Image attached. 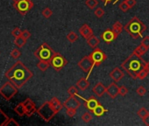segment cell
Returning <instances> with one entry per match:
<instances>
[{
    "label": "cell",
    "mask_w": 149,
    "mask_h": 126,
    "mask_svg": "<svg viewBox=\"0 0 149 126\" xmlns=\"http://www.w3.org/2000/svg\"><path fill=\"white\" fill-rule=\"evenodd\" d=\"M123 29H124V26H123V25H122L119 21L115 22L114 25L112 26V31L115 33V34H116L117 36H118V35L122 33Z\"/></svg>",
    "instance_id": "603a6c76"
},
{
    "label": "cell",
    "mask_w": 149,
    "mask_h": 126,
    "mask_svg": "<svg viewBox=\"0 0 149 126\" xmlns=\"http://www.w3.org/2000/svg\"><path fill=\"white\" fill-rule=\"evenodd\" d=\"M13 3H17V2L20 1V0H13Z\"/></svg>",
    "instance_id": "681fc988"
},
{
    "label": "cell",
    "mask_w": 149,
    "mask_h": 126,
    "mask_svg": "<svg viewBox=\"0 0 149 126\" xmlns=\"http://www.w3.org/2000/svg\"><path fill=\"white\" fill-rule=\"evenodd\" d=\"M102 1L104 2V6H107L108 4H110V3H111V1H113V0H102Z\"/></svg>",
    "instance_id": "c3c4849f"
},
{
    "label": "cell",
    "mask_w": 149,
    "mask_h": 126,
    "mask_svg": "<svg viewBox=\"0 0 149 126\" xmlns=\"http://www.w3.org/2000/svg\"><path fill=\"white\" fill-rule=\"evenodd\" d=\"M14 43H15V45L18 47H22L26 43V39L25 38H23L22 36H19V37H16L15 38Z\"/></svg>",
    "instance_id": "83f0119b"
},
{
    "label": "cell",
    "mask_w": 149,
    "mask_h": 126,
    "mask_svg": "<svg viewBox=\"0 0 149 126\" xmlns=\"http://www.w3.org/2000/svg\"><path fill=\"white\" fill-rule=\"evenodd\" d=\"M60 110L57 109L50 101L44 102L38 109V115L46 122H49Z\"/></svg>",
    "instance_id": "277c9868"
},
{
    "label": "cell",
    "mask_w": 149,
    "mask_h": 126,
    "mask_svg": "<svg viewBox=\"0 0 149 126\" xmlns=\"http://www.w3.org/2000/svg\"><path fill=\"white\" fill-rule=\"evenodd\" d=\"M91 119H92V116H91V113H89V112H85V113H84L83 116H82V120H83L85 123H90V122L91 121Z\"/></svg>",
    "instance_id": "1f68e13d"
},
{
    "label": "cell",
    "mask_w": 149,
    "mask_h": 126,
    "mask_svg": "<svg viewBox=\"0 0 149 126\" xmlns=\"http://www.w3.org/2000/svg\"><path fill=\"white\" fill-rule=\"evenodd\" d=\"M118 8H119L123 12H126L129 9H131V8L129 7V6L126 4V2H125V1L122 2V3L118 6Z\"/></svg>",
    "instance_id": "8d00e7d4"
},
{
    "label": "cell",
    "mask_w": 149,
    "mask_h": 126,
    "mask_svg": "<svg viewBox=\"0 0 149 126\" xmlns=\"http://www.w3.org/2000/svg\"><path fill=\"white\" fill-rule=\"evenodd\" d=\"M13 6L21 15H25L33 7V3L31 0H20L17 3H13Z\"/></svg>",
    "instance_id": "9c48e42d"
},
{
    "label": "cell",
    "mask_w": 149,
    "mask_h": 126,
    "mask_svg": "<svg viewBox=\"0 0 149 126\" xmlns=\"http://www.w3.org/2000/svg\"><path fill=\"white\" fill-rule=\"evenodd\" d=\"M118 1H119V0H116V1H115V2H114V3H113V4H114V5H115V4H116V3H118Z\"/></svg>",
    "instance_id": "f907efd6"
},
{
    "label": "cell",
    "mask_w": 149,
    "mask_h": 126,
    "mask_svg": "<svg viewBox=\"0 0 149 126\" xmlns=\"http://www.w3.org/2000/svg\"><path fill=\"white\" fill-rule=\"evenodd\" d=\"M14 111L18 114V116H26V108H25V105L22 102H19L15 108H14Z\"/></svg>",
    "instance_id": "7402d4cb"
},
{
    "label": "cell",
    "mask_w": 149,
    "mask_h": 126,
    "mask_svg": "<svg viewBox=\"0 0 149 126\" xmlns=\"http://www.w3.org/2000/svg\"><path fill=\"white\" fill-rule=\"evenodd\" d=\"M146 61L142 57H138L133 53L125 59V60L121 64V68L127 72V74L132 78L137 79V73L144 67Z\"/></svg>",
    "instance_id": "7a4b0ae2"
},
{
    "label": "cell",
    "mask_w": 149,
    "mask_h": 126,
    "mask_svg": "<svg viewBox=\"0 0 149 126\" xmlns=\"http://www.w3.org/2000/svg\"><path fill=\"white\" fill-rule=\"evenodd\" d=\"M106 111V109L101 105V104H97V107L92 110V112L94 113V115L95 116H102L104 114V112Z\"/></svg>",
    "instance_id": "d4e9b609"
},
{
    "label": "cell",
    "mask_w": 149,
    "mask_h": 126,
    "mask_svg": "<svg viewBox=\"0 0 149 126\" xmlns=\"http://www.w3.org/2000/svg\"><path fill=\"white\" fill-rule=\"evenodd\" d=\"M94 14L96 15V17H97V18L101 19V18L104 15V9H103V8L98 7V8H97V9H96V11L94 12Z\"/></svg>",
    "instance_id": "e575fe53"
},
{
    "label": "cell",
    "mask_w": 149,
    "mask_h": 126,
    "mask_svg": "<svg viewBox=\"0 0 149 126\" xmlns=\"http://www.w3.org/2000/svg\"><path fill=\"white\" fill-rule=\"evenodd\" d=\"M21 33H22V31L19 28H15L12 32V34H13V36H14L16 38V37H19V36H21Z\"/></svg>",
    "instance_id": "b9f144b4"
},
{
    "label": "cell",
    "mask_w": 149,
    "mask_h": 126,
    "mask_svg": "<svg viewBox=\"0 0 149 126\" xmlns=\"http://www.w3.org/2000/svg\"><path fill=\"white\" fill-rule=\"evenodd\" d=\"M101 38L104 42H106L107 44H110L112 41H114L118 38V36L115 34V33L112 30L107 29L101 34Z\"/></svg>",
    "instance_id": "4fadbf2b"
},
{
    "label": "cell",
    "mask_w": 149,
    "mask_h": 126,
    "mask_svg": "<svg viewBox=\"0 0 149 126\" xmlns=\"http://www.w3.org/2000/svg\"><path fill=\"white\" fill-rule=\"evenodd\" d=\"M144 69H145L146 71H148V72H149V61L145 63V65H144Z\"/></svg>",
    "instance_id": "7dc6e473"
},
{
    "label": "cell",
    "mask_w": 149,
    "mask_h": 126,
    "mask_svg": "<svg viewBox=\"0 0 149 126\" xmlns=\"http://www.w3.org/2000/svg\"><path fill=\"white\" fill-rule=\"evenodd\" d=\"M67 64H68V60L62 54H61L59 53H55L50 60V65L56 71H60Z\"/></svg>",
    "instance_id": "52a82bcc"
},
{
    "label": "cell",
    "mask_w": 149,
    "mask_h": 126,
    "mask_svg": "<svg viewBox=\"0 0 149 126\" xmlns=\"http://www.w3.org/2000/svg\"><path fill=\"white\" fill-rule=\"evenodd\" d=\"M90 56L94 62V65L97 67L100 66L107 58L106 54L100 48H95L94 51L90 54Z\"/></svg>",
    "instance_id": "30bf717a"
},
{
    "label": "cell",
    "mask_w": 149,
    "mask_h": 126,
    "mask_svg": "<svg viewBox=\"0 0 149 126\" xmlns=\"http://www.w3.org/2000/svg\"><path fill=\"white\" fill-rule=\"evenodd\" d=\"M92 91H93V93H94L97 96L101 97V96H104V93H106V88L104 87V85L102 82H98V83H97V84L93 87Z\"/></svg>",
    "instance_id": "e0dca14e"
},
{
    "label": "cell",
    "mask_w": 149,
    "mask_h": 126,
    "mask_svg": "<svg viewBox=\"0 0 149 126\" xmlns=\"http://www.w3.org/2000/svg\"><path fill=\"white\" fill-rule=\"evenodd\" d=\"M21 36H22L23 38H25L26 39H29V38L31 37V33H30V32L27 31V30H23L22 33H21Z\"/></svg>",
    "instance_id": "ee69618b"
},
{
    "label": "cell",
    "mask_w": 149,
    "mask_h": 126,
    "mask_svg": "<svg viewBox=\"0 0 149 126\" xmlns=\"http://www.w3.org/2000/svg\"><path fill=\"white\" fill-rule=\"evenodd\" d=\"M25 108H26V116H32L33 113H35L37 111L36 109V106L35 103L30 99V98H26L24 102H23Z\"/></svg>",
    "instance_id": "7c38bea8"
},
{
    "label": "cell",
    "mask_w": 149,
    "mask_h": 126,
    "mask_svg": "<svg viewBox=\"0 0 149 126\" xmlns=\"http://www.w3.org/2000/svg\"><path fill=\"white\" fill-rule=\"evenodd\" d=\"M13 126V125H15V126H19V123H17L14 119H13V118H9V120L6 122V125L5 126Z\"/></svg>",
    "instance_id": "ab89813d"
},
{
    "label": "cell",
    "mask_w": 149,
    "mask_h": 126,
    "mask_svg": "<svg viewBox=\"0 0 149 126\" xmlns=\"http://www.w3.org/2000/svg\"><path fill=\"white\" fill-rule=\"evenodd\" d=\"M148 113H149V112L147 111V109H146V108H141V109H139L137 111V115H138L141 119H143Z\"/></svg>",
    "instance_id": "d6a6232c"
},
{
    "label": "cell",
    "mask_w": 149,
    "mask_h": 126,
    "mask_svg": "<svg viewBox=\"0 0 149 126\" xmlns=\"http://www.w3.org/2000/svg\"><path fill=\"white\" fill-rule=\"evenodd\" d=\"M142 120H143V122H144V123H145L146 125L149 126V113H148Z\"/></svg>",
    "instance_id": "bcb514c9"
},
{
    "label": "cell",
    "mask_w": 149,
    "mask_h": 126,
    "mask_svg": "<svg viewBox=\"0 0 149 126\" xmlns=\"http://www.w3.org/2000/svg\"><path fill=\"white\" fill-rule=\"evenodd\" d=\"M77 66L84 72V73H88V76L87 78L89 77L90 74H91V71L93 69V68L95 67L94 65V62L93 60H91V56L90 55H85L84 57H83L81 59V60L78 62Z\"/></svg>",
    "instance_id": "ba28073f"
},
{
    "label": "cell",
    "mask_w": 149,
    "mask_h": 126,
    "mask_svg": "<svg viewBox=\"0 0 149 126\" xmlns=\"http://www.w3.org/2000/svg\"><path fill=\"white\" fill-rule=\"evenodd\" d=\"M128 89L127 88H125V86H121L120 88H119V95L121 96H125L127 93H128Z\"/></svg>",
    "instance_id": "f35d334b"
},
{
    "label": "cell",
    "mask_w": 149,
    "mask_h": 126,
    "mask_svg": "<svg viewBox=\"0 0 149 126\" xmlns=\"http://www.w3.org/2000/svg\"><path fill=\"white\" fill-rule=\"evenodd\" d=\"M98 103H99V102H97V100L96 97H94V96L91 97L89 100H85L86 108H87L88 109H90L91 111H92V110L97 107V105Z\"/></svg>",
    "instance_id": "d6986e66"
},
{
    "label": "cell",
    "mask_w": 149,
    "mask_h": 126,
    "mask_svg": "<svg viewBox=\"0 0 149 126\" xmlns=\"http://www.w3.org/2000/svg\"><path fill=\"white\" fill-rule=\"evenodd\" d=\"M54 53H55V52L47 43H43L34 52V56L37 59H39L40 60H46V61L50 62V60L53 58Z\"/></svg>",
    "instance_id": "5b68a950"
},
{
    "label": "cell",
    "mask_w": 149,
    "mask_h": 126,
    "mask_svg": "<svg viewBox=\"0 0 149 126\" xmlns=\"http://www.w3.org/2000/svg\"><path fill=\"white\" fill-rule=\"evenodd\" d=\"M130 8H132L136 5V0H125Z\"/></svg>",
    "instance_id": "f6af8a7d"
},
{
    "label": "cell",
    "mask_w": 149,
    "mask_h": 126,
    "mask_svg": "<svg viewBox=\"0 0 149 126\" xmlns=\"http://www.w3.org/2000/svg\"><path fill=\"white\" fill-rule=\"evenodd\" d=\"M98 4V1L97 0H86V2H85V5L90 8V9H94L96 8V6H97Z\"/></svg>",
    "instance_id": "f546056e"
},
{
    "label": "cell",
    "mask_w": 149,
    "mask_h": 126,
    "mask_svg": "<svg viewBox=\"0 0 149 126\" xmlns=\"http://www.w3.org/2000/svg\"><path fill=\"white\" fill-rule=\"evenodd\" d=\"M80 106H81V102L76 96H69L63 102V107L66 109H77Z\"/></svg>",
    "instance_id": "8fae6325"
},
{
    "label": "cell",
    "mask_w": 149,
    "mask_h": 126,
    "mask_svg": "<svg viewBox=\"0 0 149 126\" xmlns=\"http://www.w3.org/2000/svg\"><path fill=\"white\" fill-rule=\"evenodd\" d=\"M67 39H68L69 42H71V43L76 42V41L78 39V35H77L76 33H74V32L71 31V32H69V33H68V35H67Z\"/></svg>",
    "instance_id": "4316f807"
},
{
    "label": "cell",
    "mask_w": 149,
    "mask_h": 126,
    "mask_svg": "<svg viewBox=\"0 0 149 126\" xmlns=\"http://www.w3.org/2000/svg\"><path fill=\"white\" fill-rule=\"evenodd\" d=\"M6 77L12 82L18 89H20L32 77V71L27 69L21 61H16L15 64L6 73Z\"/></svg>",
    "instance_id": "6da1fadb"
},
{
    "label": "cell",
    "mask_w": 149,
    "mask_h": 126,
    "mask_svg": "<svg viewBox=\"0 0 149 126\" xmlns=\"http://www.w3.org/2000/svg\"><path fill=\"white\" fill-rule=\"evenodd\" d=\"M18 89H19L12 82L9 81L0 88V95H1L2 97H4L6 101H9L17 94Z\"/></svg>",
    "instance_id": "8992f818"
},
{
    "label": "cell",
    "mask_w": 149,
    "mask_h": 126,
    "mask_svg": "<svg viewBox=\"0 0 149 126\" xmlns=\"http://www.w3.org/2000/svg\"><path fill=\"white\" fill-rule=\"evenodd\" d=\"M87 40V43L88 45L91 47V48H96L97 46V45L100 43V40L97 37H96L95 35H92L91 36L89 39H86Z\"/></svg>",
    "instance_id": "44dd1931"
},
{
    "label": "cell",
    "mask_w": 149,
    "mask_h": 126,
    "mask_svg": "<svg viewBox=\"0 0 149 126\" xmlns=\"http://www.w3.org/2000/svg\"><path fill=\"white\" fill-rule=\"evenodd\" d=\"M124 30L133 39H139L146 30V26L138 18L133 17L124 26Z\"/></svg>",
    "instance_id": "3957f363"
},
{
    "label": "cell",
    "mask_w": 149,
    "mask_h": 126,
    "mask_svg": "<svg viewBox=\"0 0 149 126\" xmlns=\"http://www.w3.org/2000/svg\"><path fill=\"white\" fill-rule=\"evenodd\" d=\"M148 71H146L145 69H144V67L137 73V75H136V77H137V79H139V80H144L146 76H147V75H148Z\"/></svg>",
    "instance_id": "f1b7e54d"
},
{
    "label": "cell",
    "mask_w": 149,
    "mask_h": 126,
    "mask_svg": "<svg viewBox=\"0 0 149 126\" xmlns=\"http://www.w3.org/2000/svg\"><path fill=\"white\" fill-rule=\"evenodd\" d=\"M79 33H80V34H81L85 39H89L91 36L93 35V30H92V29L90 27V26L87 25V24H84V25H83V26L80 27Z\"/></svg>",
    "instance_id": "2e32d148"
},
{
    "label": "cell",
    "mask_w": 149,
    "mask_h": 126,
    "mask_svg": "<svg viewBox=\"0 0 149 126\" xmlns=\"http://www.w3.org/2000/svg\"><path fill=\"white\" fill-rule=\"evenodd\" d=\"M77 86L78 87V89L82 91H84L85 89H87L90 87V82L88 81L87 78L82 77L81 79H79L77 82Z\"/></svg>",
    "instance_id": "ac0fdd59"
},
{
    "label": "cell",
    "mask_w": 149,
    "mask_h": 126,
    "mask_svg": "<svg viewBox=\"0 0 149 126\" xmlns=\"http://www.w3.org/2000/svg\"><path fill=\"white\" fill-rule=\"evenodd\" d=\"M78 90L74 86H71L68 89V94L69 95V96H78Z\"/></svg>",
    "instance_id": "4dcf8cb0"
},
{
    "label": "cell",
    "mask_w": 149,
    "mask_h": 126,
    "mask_svg": "<svg viewBox=\"0 0 149 126\" xmlns=\"http://www.w3.org/2000/svg\"><path fill=\"white\" fill-rule=\"evenodd\" d=\"M148 50V48L147 47H146L145 46H143L142 44H140L139 46H138L135 49H134V51L132 52L135 55H137L138 57H142L146 53V51Z\"/></svg>",
    "instance_id": "ffe728a7"
},
{
    "label": "cell",
    "mask_w": 149,
    "mask_h": 126,
    "mask_svg": "<svg viewBox=\"0 0 149 126\" xmlns=\"http://www.w3.org/2000/svg\"><path fill=\"white\" fill-rule=\"evenodd\" d=\"M136 92H137V94L139 96H144L146 94V88L144 87V86H139L138 89H137V90H136Z\"/></svg>",
    "instance_id": "d590c367"
},
{
    "label": "cell",
    "mask_w": 149,
    "mask_h": 126,
    "mask_svg": "<svg viewBox=\"0 0 149 126\" xmlns=\"http://www.w3.org/2000/svg\"><path fill=\"white\" fill-rule=\"evenodd\" d=\"M106 93L109 95V96L112 99H115L118 95H119V88L118 86L114 82H111L107 88H106Z\"/></svg>",
    "instance_id": "5bb4252c"
},
{
    "label": "cell",
    "mask_w": 149,
    "mask_h": 126,
    "mask_svg": "<svg viewBox=\"0 0 149 126\" xmlns=\"http://www.w3.org/2000/svg\"><path fill=\"white\" fill-rule=\"evenodd\" d=\"M77 114V109H67V115L69 117L74 116V115Z\"/></svg>",
    "instance_id": "60d3db41"
},
{
    "label": "cell",
    "mask_w": 149,
    "mask_h": 126,
    "mask_svg": "<svg viewBox=\"0 0 149 126\" xmlns=\"http://www.w3.org/2000/svg\"><path fill=\"white\" fill-rule=\"evenodd\" d=\"M42 15H43V17L44 18H46V19H48V18H50L52 15H53V12H52V10L50 9V8H48V7H47V8H45L43 11H42Z\"/></svg>",
    "instance_id": "836d02e7"
},
{
    "label": "cell",
    "mask_w": 149,
    "mask_h": 126,
    "mask_svg": "<svg viewBox=\"0 0 149 126\" xmlns=\"http://www.w3.org/2000/svg\"><path fill=\"white\" fill-rule=\"evenodd\" d=\"M141 44H142L143 46H145L146 47L149 48V36H146V37L142 39Z\"/></svg>",
    "instance_id": "7bdbcfd3"
},
{
    "label": "cell",
    "mask_w": 149,
    "mask_h": 126,
    "mask_svg": "<svg viewBox=\"0 0 149 126\" xmlns=\"http://www.w3.org/2000/svg\"><path fill=\"white\" fill-rule=\"evenodd\" d=\"M20 55H21V53H20V51H19V49H17V48L13 49V52L11 53V56H12L13 59H18L19 57H20Z\"/></svg>",
    "instance_id": "74e56055"
},
{
    "label": "cell",
    "mask_w": 149,
    "mask_h": 126,
    "mask_svg": "<svg viewBox=\"0 0 149 126\" xmlns=\"http://www.w3.org/2000/svg\"><path fill=\"white\" fill-rule=\"evenodd\" d=\"M49 66H50V62L46 60H40L37 64V68L42 72H45L49 68Z\"/></svg>",
    "instance_id": "cb8c5ba5"
},
{
    "label": "cell",
    "mask_w": 149,
    "mask_h": 126,
    "mask_svg": "<svg viewBox=\"0 0 149 126\" xmlns=\"http://www.w3.org/2000/svg\"><path fill=\"white\" fill-rule=\"evenodd\" d=\"M109 75L113 82H119L120 80H122L124 78L125 74L119 68H115L111 70V72L110 73Z\"/></svg>",
    "instance_id": "9a60e30c"
},
{
    "label": "cell",
    "mask_w": 149,
    "mask_h": 126,
    "mask_svg": "<svg viewBox=\"0 0 149 126\" xmlns=\"http://www.w3.org/2000/svg\"><path fill=\"white\" fill-rule=\"evenodd\" d=\"M8 120H9L8 116L0 109V126H5Z\"/></svg>",
    "instance_id": "484cf974"
}]
</instances>
